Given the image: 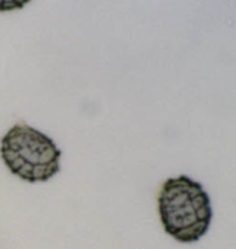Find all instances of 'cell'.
<instances>
[{
	"label": "cell",
	"mask_w": 236,
	"mask_h": 249,
	"mask_svg": "<svg viewBox=\"0 0 236 249\" xmlns=\"http://www.w3.org/2000/svg\"><path fill=\"white\" fill-rule=\"evenodd\" d=\"M157 204L163 229L174 240L196 242L208 231L213 218L211 199L203 186L186 175L165 180Z\"/></svg>",
	"instance_id": "cell-1"
},
{
	"label": "cell",
	"mask_w": 236,
	"mask_h": 249,
	"mask_svg": "<svg viewBox=\"0 0 236 249\" xmlns=\"http://www.w3.org/2000/svg\"><path fill=\"white\" fill-rule=\"evenodd\" d=\"M61 151L41 131L17 123L0 143V156L14 175L28 182L48 181L60 172Z\"/></svg>",
	"instance_id": "cell-2"
},
{
	"label": "cell",
	"mask_w": 236,
	"mask_h": 249,
	"mask_svg": "<svg viewBox=\"0 0 236 249\" xmlns=\"http://www.w3.org/2000/svg\"><path fill=\"white\" fill-rule=\"evenodd\" d=\"M31 0H0V12L23 9Z\"/></svg>",
	"instance_id": "cell-3"
}]
</instances>
